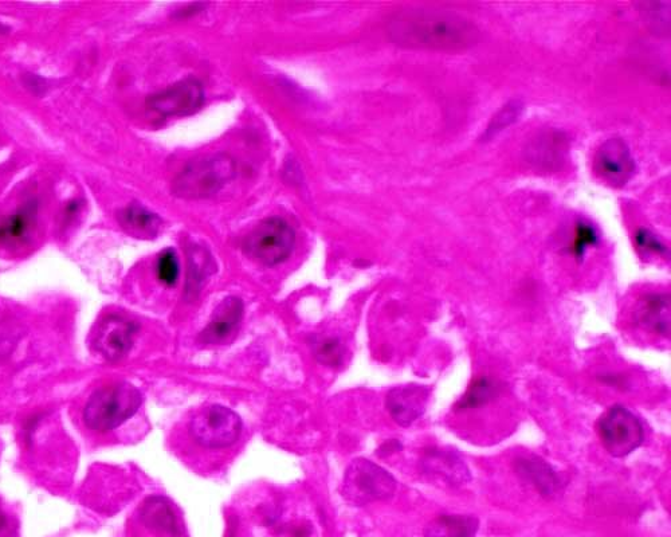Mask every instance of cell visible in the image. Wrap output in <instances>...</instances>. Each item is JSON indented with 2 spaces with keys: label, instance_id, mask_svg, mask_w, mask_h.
<instances>
[{
  "label": "cell",
  "instance_id": "cell-1",
  "mask_svg": "<svg viewBox=\"0 0 671 537\" xmlns=\"http://www.w3.org/2000/svg\"><path fill=\"white\" fill-rule=\"evenodd\" d=\"M396 45L433 52H463L480 38L476 25L462 15L433 7L400 11L390 23Z\"/></svg>",
  "mask_w": 671,
  "mask_h": 537
},
{
  "label": "cell",
  "instance_id": "cell-2",
  "mask_svg": "<svg viewBox=\"0 0 671 537\" xmlns=\"http://www.w3.org/2000/svg\"><path fill=\"white\" fill-rule=\"evenodd\" d=\"M143 405L139 388L125 380L102 383L90 390L76 406V423L88 437L113 433L132 419Z\"/></svg>",
  "mask_w": 671,
  "mask_h": 537
},
{
  "label": "cell",
  "instance_id": "cell-3",
  "mask_svg": "<svg viewBox=\"0 0 671 537\" xmlns=\"http://www.w3.org/2000/svg\"><path fill=\"white\" fill-rule=\"evenodd\" d=\"M237 175L234 159L227 154L202 156L192 160L172 183V192L186 201L217 195Z\"/></svg>",
  "mask_w": 671,
  "mask_h": 537
},
{
  "label": "cell",
  "instance_id": "cell-4",
  "mask_svg": "<svg viewBox=\"0 0 671 537\" xmlns=\"http://www.w3.org/2000/svg\"><path fill=\"white\" fill-rule=\"evenodd\" d=\"M396 480L387 470L372 461L357 458L348 466L343 482V495L353 505H366L391 499Z\"/></svg>",
  "mask_w": 671,
  "mask_h": 537
},
{
  "label": "cell",
  "instance_id": "cell-5",
  "mask_svg": "<svg viewBox=\"0 0 671 537\" xmlns=\"http://www.w3.org/2000/svg\"><path fill=\"white\" fill-rule=\"evenodd\" d=\"M296 243L292 227L280 218H270L255 227L245 239L243 249L254 261L276 266L288 260Z\"/></svg>",
  "mask_w": 671,
  "mask_h": 537
},
{
  "label": "cell",
  "instance_id": "cell-6",
  "mask_svg": "<svg viewBox=\"0 0 671 537\" xmlns=\"http://www.w3.org/2000/svg\"><path fill=\"white\" fill-rule=\"evenodd\" d=\"M188 429L196 444L209 449H223L234 445L241 437L242 421L233 410L213 405L198 411Z\"/></svg>",
  "mask_w": 671,
  "mask_h": 537
},
{
  "label": "cell",
  "instance_id": "cell-7",
  "mask_svg": "<svg viewBox=\"0 0 671 537\" xmlns=\"http://www.w3.org/2000/svg\"><path fill=\"white\" fill-rule=\"evenodd\" d=\"M137 332L139 325L135 321L111 313L102 317L90 333V350L105 362H121L131 352Z\"/></svg>",
  "mask_w": 671,
  "mask_h": 537
},
{
  "label": "cell",
  "instance_id": "cell-8",
  "mask_svg": "<svg viewBox=\"0 0 671 537\" xmlns=\"http://www.w3.org/2000/svg\"><path fill=\"white\" fill-rule=\"evenodd\" d=\"M598 430L604 449L619 458L635 452L645 439L641 421L622 406L606 411L599 419Z\"/></svg>",
  "mask_w": 671,
  "mask_h": 537
},
{
  "label": "cell",
  "instance_id": "cell-9",
  "mask_svg": "<svg viewBox=\"0 0 671 537\" xmlns=\"http://www.w3.org/2000/svg\"><path fill=\"white\" fill-rule=\"evenodd\" d=\"M133 537H186L183 521L171 501L148 497L132 517Z\"/></svg>",
  "mask_w": 671,
  "mask_h": 537
},
{
  "label": "cell",
  "instance_id": "cell-10",
  "mask_svg": "<svg viewBox=\"0 0 671 537\" xmlns=\"http://www.w3.org/2000/svg\"><path fill=\"white\" fill-rule=\"evenodd\" d=\"M204 103L203 86L195 78L176 82L148 100V107L162 117L194 115Z\"/></svg>",
  "mask_w": 671,
  "mask_h": 537
},
{
  "label": "cell",
  "instance_id": "cell-11",
  "mask_svg": "<svg viewBox=\"0 0 671 537\" xmlns=\"http://www.w3.org/2000/svg\"><path fill=\"white\" fill-rule=\"evenodd\" d=\"M594 170L608 186L625 187L635 174V162L629 145L618 137L604 141L596 152Z\"/></svg>",
  "mask_w": 671,
  "mask_h": 537
},
{
  "label": "cell",
  "instance_id": "cell-12",
  "mask_svg": "<svg viewBox=\"0 0 671 537\" xmlns=\"http://www.w3.org/2000/svg\"><path fill=\"white\" fill-rule=\"evenodd\" d=\"M431 390L421 384H406L391 390L387 395L386 407L392 419L403 427L411 426L425 414L429 405Z\"/></svg>",
  "mask_w": 671,
  "mask_h": 537
},
{
  "label": "cell",
  "instance_id": "cell-13",
  "mask_svg": "<svg viewBox=\"0 0 671 537\" xmlns=\"http://www.w3.org/2000/svg\"><path fill=\"white\" fill-rule=\"evenodd\" d=\"M245 305L238 297L230 296L215 309L209 325L200 332L203 344H225L233 340L241 327Z\"/></svg>",
  "mask_w": 671,
  "mask_h": 537
},
{
  "label": "cell",
  "instance_id": "cell-14",
  "mask_svg": "<svg viewBox=\"0 0 671 537\" xmlns=\"http://www.w3.org/2000/svg\"><path fill=\"white\" fill-rule=\"evenodd\" d=\"M423 470L433 478H438L449 486H461L470 480L468 466L458 454L445 450H429L423 458Z\"/></svg>",
  "mask_w": 671,
  "mask_h": 537
},
{
  "label": "cell",
  "instance_id": "cell-15",
  "mask_svg": "<svg viewBox=\"0 0 671 537\" xmlns=\"http://www.w3.org/2000/svg\"><path fill=\"white\" fill-rule=\"evenodd\" d=\"M635 319L642 328L658 333L663 337L670 336V296L649 295L639 301Z\"/></svg>",
  "mask_w": 671,
  "mask_h": 537
},
{
  "label": "cell",
  "instance_id": "cell-16",
  "mask_svg": "<svg viewBox=\"0 0 671 537\" xmlns=\"http://www.w3.org/2000/svg\"><path fill=\"white\" fill-rule=\"evenodd\" d=\"M516 469L521 477L539 489L541 495L553 496L559 491L560 480L557 474L540 458H521L517 461Z\"/></svg>",
  "mask_w": 671,
  "mask_h": 537
},
{
  "label": "cell",
  "instance_id": "cell-17",
  "mask_svg": "<svg viewBox=\"0 0 671 537\" xmlns=\"http://www.w3.org/2000/svg\"><path fill=\"white\" fill-rule=\"evenodd\" d=\"M480 521L466 515L441 516L431 521L426 537H476Z\"/></svg>",
  "mask_w": 671,
  "mask_h": 537
},
{
  "label": "cell",
  "instance_id": "cell-18",
  "mask_svg": "<svg viewBox=\"0 0 671 537\" xmlns=\"http://www.w3.org/2000/svg\"><path fill=\"white\" fill-rule=\"evenodd\" d=\"M120 223L136 238H153L162 229V219L140 206H129L120 214Z\"/></svg>",
  "mask_w": 671,
  "mask_h": 537
},
{
  "label": "cell",
  "instance_id": "cell-19",
  "mask_svg": "<svg viewBox=\"0 0 671 537\" xmlns=\"http://www.w3.org/2000/svg\"><path fill=\"white\" fill-rule=\"evenodd\" d=\"M213 262L206 256L202 249H192L190 256V268H188L187 293L188 295H198L200 286L207 277L213 273Z\"/></svg>",
  "mask_w": 671,
  "mask_h": 537
},
{
  "label": "cell",
  "instance_id": "cell-20",
  "mask_svg": "<svg viewBox=\"0 0 671 537\" xmlns=\"http://www.w3.org/2000/svg\"><path fill=\"white\" fill-rule=\"evenodd\" d=\"M312 352L315 358L324 366L337 367L343 363L344 346L339 339L333 337H316L312 343Z\"/></svg>",
  "mask_w": 671,
  "mask_h": 537
},
{
  "label": "cell",
  "instance_id": "cell-21",
  "mask_svg": "<svg viewBox=\"0 0 671 537\" xmlns=\"http://www.w3.org/2000/svg\"><path fill=\"white\" fill-rule=\"evenodd\" d=\"M524 104L520 100H513L510 103L506 104L505 107H502L501 111L493 117V120L490 121L488 129H486L484 139L490 140L497 135H500L502 131H505L506 128H509L510 125L516 123L520 119V116L523 115Z\"/></svg>",
  "mask_w": 671,
  "mask_h": 537
},
{
  "label": "cell",
  "instance_id": "cell-22",
  "mask_svg": "<svg viewBox=\"0 0 671 537\" xmlns=\"http://www.w3.org/2000/svg\"><path fill=\"white\" fill-rule=\"evenodd\" d=\"M493 397V383L488 378L476 379L457 407L462 410L478 409V407L486 405Z\"/></svg>",
  "mask_w": 671,
  "mask_h": 537
},
{
  "label": "cell",
  "instance_id": "cell-23",
  "mask_svg": "<svg viewBox=\"0 0 671 537\" xmlns=\"http://www.w3.org/2000/svg\"><path fill=\"white\" fill-rule=\"evenodd\" d=\"M156 273H158V278L164 285L172 286L178 282L180 268L174 250H166V252L160 254L158 265H156Z\"/></svg>",
  "mask_w": 671,
  "mask_h": 537
},
{
  "label": "cell",
  "instance_id": "cell-24",
  "mask_svg": "<svg viewBox=\"0 0 671 537\" xmlns=\"http://www.w3.org/2000/svg\"><path fill=\"white\" fill-rule=\"evenodd\" d=\"M29 226V218L26 213L15 215L6 225L0 227V241H10V239L22 237Z\"/></svg>",
  "mask_w": 671,
  "mask_h": 537
},
{
  "label": "cell",
  "instance_id": "cell-25",
  "mask_svg": "<svg viewBox=\"0 0 671 537\" xmlns=\"http://www.w3.org/2000/svg\"><path fill=\"white\" fill-rule=\"evenodd\" d=\"M595 241L596 234L594 233V230L588 226H580L578 239H576V252H578V254H583L584 250H586L588 246L594 245Z\"/></svg>",
  "mask_w": 671,
  "mask_h": 537
},
{
  "label": "cell",
  "instance_id": "cell-26",
  "mask_svg": "<svg viewBox=\"0 0 671 537\" xmlns=\"http://www.w3.org/2000/svg\"><path fill=\"white\" fill-rule=\"evenodd\" d=\"M638 243L642 248L651 250V252H662L663 250V246L657 241V238L647 233V231H642L641 234H638Z\"/></svg>",
  "mask_w": 671,
  "mask_h": 537
}]
</instances>
